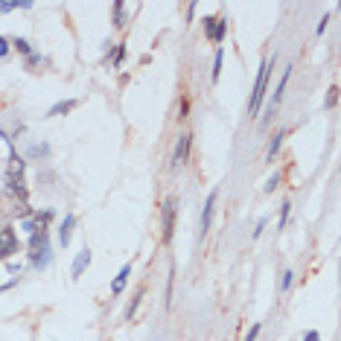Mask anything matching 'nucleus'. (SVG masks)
Wrapping results in <instances>:
<instances>
[{
    "label": "nucleus",
    "mask_w": 341,
    "mask_h": 341,
    "mask_svg": "<svg viewBox=\"0 0 341 341\" xmlns=\"http://www.w3.org/2000/svg\"><path fill=\"white\" fill-rule=\"evenodd\" d=\"M289 79H292V64H286L283 67V76H280V82H277V88H274V93H271V99H268V114H265V123H268V117L274 114V108L280 105V99H283V91H286V85H289Z\"/></svg>",
    "instance_id": "obj_2"
},
{
    "label": "nucleus",
    "mask_w": 341,
    "mask_h": 341,
    "mask_svg": "<svg viewBox=\"0 0 341 341\" xmlns=\"http://www.w3.org/2000/svg\"><path fill=\"white\" fill-rule=\"evenodd\" d=\"M114 27H125V3H114Z\"/></svg>",
    "instance_id": "obj_13"
},
{
    "label": "nucleus",
    "mask_w": 341,
    "mask_h": 341,
    "mask_svg": "<svg viewBox=\"0 0 341 341\" xmlns=\"http://www.w3.org/2000/svg\"><path fill=\"white\" fill-rule=\"evenodd\" d=\"M216 201H219V187H216V189H210V195H207V201H204V210H201V222H198V227H201V236H207V230H210V222H213V210H216Z\"/></svg>",
    "instance_id": "obj_4"
},
{
    "label": "nucleus",
    "mask_w": 341,
    "mask_h": 341,
    "mask_svg": "<svg viewBox=\"0 0 341 341\" xmlns=\"http://www.w3.org/2000/svg\"><path fill=\"white\" fill-rule=\"evenodd\" d=\"M12 47H15L18 53H24V56H32V44L27 38H12Z\"/></svg>",
    "instance_id": "obj_14"
},
{
    "label": "nucleus",
    "mask_w": 341,
    "mask_h": 341,
    "mask_svg": "<svg viewBox=\"0 0 341 341\" xmlns=\"http://www.w3.org/2000/svg\"><path fill=\"white\" fill-rule=\"evenodd\" d=\"M222 62H225V50L222 47H216V53H213V82H219V76H222Z\"/></svg>",
    "instance_id": "obj_12"
},
{
    "label": "nucleus",
    "mask_w": 341,
    "mask_h": 341,
    "mask_svg": "<svg viewBox=\"0 0 341 341\" xmlns=\"http://www.w3.org/2000/svg\"><path fill=\"white\" fill-rule=\"evenodd\" d=\"M9 50H12V41L0 35V59H6V56H9Z\"/></svg>",
    "instance_id": "obj_18"
},
{
    "label": "nucleus",
    "mask_w": 341,
    "mask_h": 341,
    "mask_svg": "<svg viewBox=\"0 0 341 341\" xmlns=\"http://www.w3.org/2000/svg\"><path fill=\"white\" fill-rule=\"evenodd\" d=\"M277 184H280V175H271V178L265 181V187H263V192H274V189H277Z\"/></svg>",
    "instance_id": "obj_19"
},
{
    "label": "nucleus",
    "mask_w": 341,
    "mask_h": 341,
    "mask_svg": "<svg viewBox=\"0 0 341 341\" xmlns=\"http://www.w3.org/2000/svg\"><path fill=\"white\" fill-rule=\"evenodd\" d=\"M204 32L213 44H222L227 35V21L225 18H204Z\"/></svg>",
    "instance_id": "obj_3"
},
{
    "label": "nucleus",
    "mask_w": 341,
    "mask_h": 341,
    "mask_svg": "<svg viewBox=\"0 0 341 341\" xmlns=\"http://www.w3.org/2000/svg\"><path fill=\"white\" fill-rule=\"evenodd\" d=\"M123 59H125V47L120 44V47H117V53H114V62H111V67H120V64H123Z\"/></svg>",
    "instance_id": "obj_20"
},
{
    "label": "nucleus",
    "mask_w": 341,
    "mask_h": 341,
    "mask_svg": "<svg viewBox=\"0 0 341 341\" xmlns=\"http://www.w3.org/2000/svg\"><path fill=\"white\" fill-rule=\"evenodd\" d=\"M336 99H339V88L333 85V88H330V93H327V108H336Z\"/></svg>",
    "instance_id": "obj_21"
},
{
    "label": "nucleus",
    "mask_w": 341,
    "mask_h": 341,
    "mask_svg": "<svg viewBox=\"0 0 341 341\" xmlns=\"http://www.w3.org/2000/svg\"><path fill=\"white\" fill-rule=\"evenodd\" d=\"M131 268H134V263L128 260L123 268H120V274L114 277V283H111V295H123V289H125V283H128V277H131Z\"/></svg>",
    "instance_id": "obj_8"
},
{
    "label": "nucleus",
    "mask_w": 341,
    "mask_h": 341,
    "mask_svg": "<svg viewBox=\"0 0 341 341\" xmlns=\"http://www.w3.org/2000/svg\"><path fill=\"white\" fill-rule=\"evenodd\" d=\"M73 227H76V213H67L62 222V227H59V242H62V248L70 245V236H73Z\"/></svg>",
    "instance_id": "obj_9"
},
{
    "label": "nucleus",
    "mask_w": 341,
    "mask_h": 341,
    "mask_svg": "<svg viewBox=\"0 0 341 341\" xmlns=\"http://www.w3.org/2000/svg\"><path fill=\"white\" fill-rule=\"evenodd\" d=\"M79 105V99H64V102H56L50 111H47V117H62V114H67V111H73Z\"/></svg>",
    "instance_id": "obj_11"
},
{
    "label": "nucleus",
    "mask_w": 341,
    "mask_h": 341,
    "mask_svg": "<svg viewBox=\"0 0 341 341\" xmlns=\"http://www.w3.org/2000/svg\"><path fill=\"white\" fill-rule=\"evenodd\" d=\"M303 341H321V333H318V330H306V333H303Z\"/></svg>",
    "instance_id": "obj_26"
},
{
    "label": "nucleus",
    "mask_w": 341,
    "mask_h": 341,
    "mask_svg": "<svg viewBox=\"0 0 341 341\" xmlns=\"http://www.w3.org/2000/svg\"><path fill=\"white\" fill-rule=\"evenodd\" d=\"M175 198H166V204H163V242H169L172 239V230H175Z\"/></svg>",
    "instance_id": "obj_6"
},
{
    "label": "nucleus",
    "mask_w": 341,
    "mask_h": 341,
    "mask_svg": "<svg viewBox=\"0 0 341 341\" xmlns=\"http://www.w3.org/2000/svg\"><path fill=\"white\" fill-rule=\"evenodd\" d=\"M260 330H263V324H254L251 327V333L245 336V341H257V336H260Z\"/></svg>",
    "instance_id": "obj_24"
},
{
    "label": "nucleus",
    "mask_w": 341,
    "mask_h": 341,
    "mask_svg": "<svg viewBox=\"0 0 341 341\" xmlns=\"http://www.w3.org/2000/svg\"><path fill=\"white\" fill-rule=\"evenodd\" d=\"M12 9H18V3H0V15H6V12H12Z\"/></svg>",
    "instance_id": "obj_28"
},
{
    "label": "nucleus",
    "mask_w": 341,
    "mask_h": 341,
    "mask_svg": "<svg viewBox=\"0 0 341 341\" xmlns=\"http://www.w3.org/2000/svg\"><path fill=\"white\" fill-rule=\"evenodd\" d=\"M265 225H268V219H260V222H257V230H254V239H257V236H260V233L265 230Z\"/></svg>",
    "instance_id": "obj_27"
},
{
    "label": "nucleus",
    "mask_w": 341,
    "mask_h": 341,
    "mask_svg": "<svg viewBox=\"0 0 341 341\" xmlns=\"http://www.w3.org/2000/svg\"><path fill=\"white\" fill-rule=\"evenodd\" d=\"M271 67H274V62H271V59H265V62L260 64V73H257V82H254L251 102H248L251 117H254V114H260V105H263V99H265V88H268V76H271Z\"/></svg>",
    "instance_id": "obj_1"
},
{
    "label": "nucleus",
    "mask_w": 341,
    "mask_h": 341,
    "mask_svg": "<svg viewBox=\"0 0 341 341\" xmlns=\"http://www.w3.org/2000/svg\"><path fill=\"white\" fill-rule=\"evenodd\" d=\"M289 213H292V204H289V201H283V207H280V222H277V227H286V222H289Z\"/></svg>",
    "instance_id": "obj_16"
},
{
    "label": "nucleus",
    "mask_w": 341,
    "mask_h": 341,
    "mask_svg": "<svg viewBox=\"0 0 341 341\" xmlns=\"http://www.w3.org/2000/svg\"><path fill=\"white\" fill-rule=\"evenodd\" d=\"M327 24H330V15H324V18L318 21V27H315V32H318V35H324V30H327Z\"/></svg>",
    "instance_id": "obj_25"
},
{
    "label": "nucleus",
    "mask_w": 341,
    "mask_h": 341,
    "mask_svg": "<svg viewBox=\"0 0 341 341\" xmlns=\"http://www.w3.org/2000/svg\"><path fill=\"white\" fill-rule=\"evenodd\" d=\"M189 146H192V134H187L184 131V134L178 137V143H175V152H172V166H175V169L189 157Z\"/></svg>",
    "instance_id": "obj_5"
},
{
    "label": "nucleus",
    "mask_w": 341,
    "mask_h": 341,
    "mask_svg": "<svg viewBox=\"0 0 341 341\" xmlns=\"http://www.w3.org/2000/svg\"><path fill=\"white\" fill-rule=\"evenodd\" d=\"M172 286H175V268H169V280H166V303H172Z\"/></svg>",
    "instance_id": "obj_17"
},
{
    "label": "nucleus",
    "mask_w": 341,
    "mask_h": 341,
    "mask_svg": "<svg viewBox=\"0 0 341 341\" xmlns=\"http://www.w3.org/2000/svg\"><path fill=\"white\" fill-rule=\"evenodd\" d=\"M283 137H286V131H274V137H271V143H268V149H265V163H271V160L277 157L280 146H283Z\"/></svg>",
    "instance_id": "obj_10"
},
{
    "label": "nucleus",
    "mask_w": 341,
    "mask_h": 341,
    "mask_svg": "<svg viewBox=\"0 0 341 341\" xmlns=\"http://www.w3.org/2000/svg\"><path fill=\"white\" fill-rule=\"evenodd\" d=\"M140 298H143V289L137 292V298L131 301V306H128V312H125V318H134V312H137V303H140Z\"/></svg>",
    "instance_id": "obj_22"
},
{
    "label": "nucleus",
    "mask_w": 341,
    "mask_h": 341,
    "mask_svg": "<svg viewBox=\"0 0 341 341\" xmlns=\"http://www.w3.org/2000/svg\"><path fill=\"white\" fill-rule=\"evenodd\" d=\"M47 152H50V146H32V149H30V157H38V155L44 157Z\"/></svg>",
    "instance_id": "obj_23"
},
{
    "label": "nucleus",
    "mask_w": 341,
    "mask_h": 341,
    "mask_svg": "<svg viewBox=\"0 0 341 341\" xmlns=\"http://www.w3.org/2000/svg\"><path fill=\"white\" fill-rule=\"evenodd\" d=\"M88 265H91V251H88V248H82L79 254H76V260H73V268H70L73 280H79V277H82Z\"/></svg>",
    "instance_id": "obj_7"
},
{
    "label": "nucleus",
    "mask_w": 341,
    "mask_h": 341,
    "mask_svg": "<svg viewBox=\"0 0 341 341\" xmlns=\"http://www.w3.org/2000/svg\"><path fill=\"white\" fill-rule=\"evenodd\" d=\"M292 283H295V271L289 268V271H283V280H280V289H283V292H289V289H292Z\"/></svg>",
    "instance_id": "obj_15"
}]
</instances>
